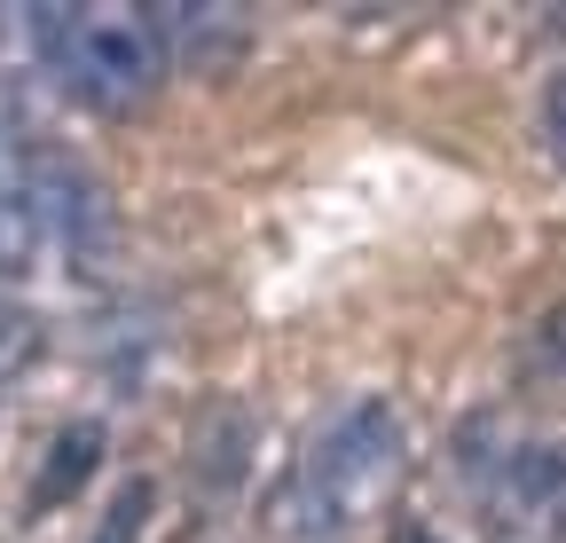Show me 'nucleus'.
<instances>
[{"instance_id": "f257e3e1", "label": "nucleus", "mask_w": 566, "mask_h": 543, "mask_svg": "<svg viewBox=\"0 0 566 543\" xmlns=\"http://www.w3.org/2000/svg\"><path fill=\"white\" fill-rule=\"evenodd\" d=\"M401 464H409V441H401L394 401H378V394L346 401L300 449V464L275 481L268 535L275 543H354V528L401 489Z\"/></svg>"}, {"instance_id": "f03ea898", "label": "nucleus", "mask_w": 566, "mask_h": 543, "mask_svg": "<svg viewBox=\"0 0 566 543\" xmlns=\"http://www.w3.org/2000/svg\"><path fill=\"white\" fill-rule=\"evenodd\" d=\"M48 72L103 118H126L158 95L166 80V40L150 24V9L126 0H80V9H24Z\"/></svg>"}, {"instance_id": "7ed1b4c3", "label": "nucleus", "mask_w": 566, "mask_h": 543, "mask_svg": "<svg viewBox=\"0 0 566 543\" xmlns=\"http://www.w3.org/2000/svg\"><path fill=\"white\" fill-rule=\"evenodd\" d=\"M24 181H32V213H40V237L63 268L95 276L103 252H111V197L87 166H71L55 150H32L24 158Z\"/></svg>"}, {"instance_id": "20e7f679", "label": "nucleus", "mask_w": 566, "mask_h": 543, "mask_svg": "<svg viewBox=\"0 0 566 543\" xmlns=\"http://www.w3.org/2000/svg\"><path fill=\"white\" fill-rule=\"evenodd\" d=\"M488 543H566V441L512 449L488 472Z\"/></svg>"}, {"instance_id": "39448f33", "label": "nucleus", "mask_w": 566, "mask_h": 543, "mask_svg": "<svg viewBox=\"0 0 566 543\" xmlns=\"http://www.w3.org/2000/svg\"><path fill=\"white\" fill-rule=\"evenodd\" d=\"M244 464H252V418L244 401H212V410L197 418L189 434V472L205 497H237L244 489Z\"/></svg>"}, {"instance_id": "423d86ee", "label": "nucleus", "mask_w": 566, "mask_h": 543, "mask_svg": "<svg viewBox=\"0 0 566 543\" xmlns=\"http://www.w3.org/2000/svg\"><path fill=\"white\" fill-rule=\"evenodd\" d=\"M150 24H158L166 55H189L205 72L244 48V9H150Z\"/></svg>"}, {"instance_id": "0eeeda50", "label": "nucleus", "mask_w": 566, "mask_h": 543, "mask_svg": "<svg viewBox=\"0 0 566 543\" xmlns=\"http://www.w3.org/2000/svg\"><path fill=\"white\" fill-rule=\"evenodd\" d=\"M95 464H103V426H95V418L63 426L55 449H48V464H40V481H32V512H55L63 497H80Z\"/></svg>"}, {"instance_id": "6e6552de", "label": "nucleus", "mask_w": 566, "mask_h": 543, "mask_svg": "<svg viewBox=\"0 0 566 543\" xmlns=\"http://www.w3.org/2000/svg\"><path fill=\"white\" fill-rule=\"evenodd\" d=\"M40 355V323L17 307V300H0V394H9V378Z\"/></svg>"}, {"instance_id": "1a4fd4ad", "label": "nucleus", "mask_w": 566, "mask_h": 543, "mask_svg": "<svg viewBox=\"0 0 566 543\" xmlns=\"http://www.w3.org/2000/svg\"><path fill=\"white\" fill-rule=\"evenodd\" d=\"M142 520H150V481H126V489L111 497V512H103V528H95L87 543H142Z\"/></svg>"}, {"instance_id": "9d476101", "label": "nucleus", "mask_w": 566, "mask_h": 543, "mask_svg": "<svg viewBox=\"0 0 566 543\" xmlns=\"http://www.w3.org/2000/svg\"><path fill=\"white\" fill-rule=\"evenodd\" d=\"M543 143H551V158L566 166V72L543 87Z\"/></svg>"}, {"instance_id": "9b49d317", "label": "nucleus", "mask_w": 566, "mask_h": 543, "mask_svg": "<svg viewBox=\"0 0 566 543\" xmlns=\"http://www.w3.org/2000/svg\"><path fill=\"white\" fill-rule=\"evenodd\" d=\"M386 543H441V535H433V528H424V520H401V528H394Z\"/></svg>"}]
</instances>
